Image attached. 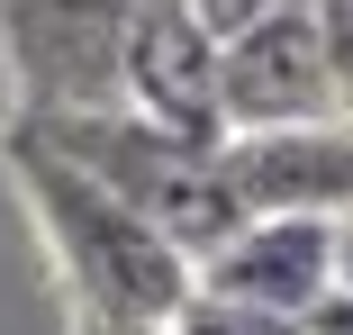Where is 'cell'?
<instances>
[{
	"label": "cell",
	"instance_id": "obj_9",
	"mask_svg": "<svg viewBox=\"0 0 353 335\" xmlns=\"http://www.w3.org/2000/svg\"><path fill=\"white\" fill-rule=\"evenodd\" d=\"M299 326H308V335H353V290H335V299H326V308H308Z\"/></svg>",
	"mask_w": 353,
	"mask_h": 335
},
{
	"label": "cell",
	"instance_id": "obj_4",
	"mask_svg": "<svg viewBox=\"0 0 353 335\" xmlns=\"http://www.w3.org/2000/svg\"><path fill=\"white\" fill-rule=\"evenodd\" d=\"M127 109H145L163 127L199 145H227V45L190 19V0H163V10L136 19L127 37Z\"/></svg>",
	"mask_w": 353,
	"mask_h": 335
},
{
	"label": "cell",
	"instance_id": "obj_12",
	"mask_svg": "<svg viewBox=\"0 0 353 335\" xmlns=\"http://www.w3.org/2000/svg\"><path fill=\"white\" fill-rule=\"evenodd\" d=\"M91 335H172V326H91Z\"/></svg>",
	"mask_w": 353,
	"mask_h": 335
},
{
	"label": "cell",
	"instance_id": "obj_1",
	"mask_svg": "<svg viewBox=\"0 0 353 335\" xmlns=\"http://www.w3.org/2000/svg\"><path fill=\"white\" fill-rule=\"evenodd\" d=\"M19 181L37 199V227H46V245L63 263V281L82 290L91 326H172L199 299V263L145 209H127L109 181H91L82 163L37 145L28 127H19Z\"/></svg>",
	"mask_w": 353,
	"mask_h": 335
},
{
	"label": "cell",
	"instance_id": "obj_8",
	"mask_svg": "<svg viewBox=\"0 0 353 335\" xmlns=\"http://www.w3.org/2000/svg\"><path fill=\"white\" fill-rule=\"evenodd\" d=\"M272 10H290V0H190V19L218 37V45H227V37H245V28H263Z\"/></svg>",
	"mask_w": 353,
	"mask_h": 335
},
{
	"label": "cell",
	"instance_id": "obj_3",
	"mask_svg": "<svg viewBox=\"0 0 353 335\" xmlns=\"http://www.w3.org/2000/svg\"><path fill=\"white\" fill-rule=\"evenodd\" d=\"M344 118L335 73H326V37H317V0H290L263 28L227 37V127L263 136V127H317Z\"/></svg>",
	"mask_w": 353,
	"mask_h": 335
},
{
	"label": "cell",
	"instance_id": "obj_5",
	"mask_svg": "<svg viewBox=\"0 0 353 335\" xmlns=\"http://www.w3.org/2000/svg\"><path fill=\"white\" fill-rule=\"evenodd\" d=\"M227 181L254 218H353V118L227 136Z\"/></svg>",
	"mask_w": 353,
	"mask_h": 335
},
{
	"label": "cell",
	"instance_id": "obj_11",
	"mask_svg": "<svg viewBox=\"0 0 353 335\" xmlns=\"http://www.w3.org/2000/svg\"><path fill=\"white\" fill-rule=\"evenodd\" d=\"M335 254H344V290H353V218H335Z\"/></svg>",
	"mask_w": 353,
	"mask_h": 335
},
{
	"label": "cell",
	"instance_id": "obj_2",
	"mask_svg": "<svg viewBox=\"0 0 353 335\" xmlns=\"http://www.w3.org/2000/svg\"><path fill=\"white\" fill-rule=\"evenodd\" d=\"M19 127H28L37 145H54L63 163H82L91 181H109L127 209H145V218L199 263V272L254 227V209H245L236 181H227V145H199V136H181V127L127 109V100H100V109H37V118H19Z\"/></svg>",
	"mask_w": 353,
	"mask_h": 335
},
{
	"label": "cell",
	"instance_id": "obj_10",
	"mask_svg": "<svg viewBox=\"0 0 353 335\" xmlns=\"http://www.w3.org/2000/svg\"><path fill=\"white\" fill-rule=\"evenodd\" d=\"M91 10H109V19H145V10H163V0H91Z\"/></svg>",
	"mask_w": 353,
	"mask_h": 335
},
{
	"label": "cell",
	"instance_id": "obj_7",
	"mask_svg": "<svg viewBox=\"0 0 353 335\" xmlns=\"http://www.w3.org/2000/svg\"><path fill=\"white\" fill-rule=\"evenodd\" d=\"M172 335H308L299 317H272V308H245V299H218V290H199L181 317H172Z\"/></svg>",
	"mask_w": 353,
	"mask_h": 335
},
{
	"label": "cell",
	"instance_id": "obj_6",
	"mask_svg": "<svg viewBox=\"0 0 353 335\" xmlns=\"http://www.w3.org/2000/svg\"><path fill=\"white\" fill-rule=\"evenodd\" d=\"M199 290L272 308V317H308L344 290V254H335V218H254L218 263L199 272Z\"/></svg>",
	"mask_w": 353,
	"mask_h": 335
}]
</instances>
